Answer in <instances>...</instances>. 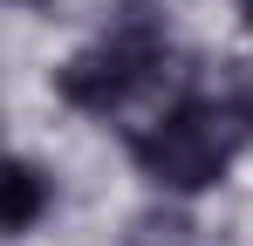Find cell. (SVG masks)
<instances>
[{"mask_svg": "<svg viewBox=\"0 0 253 246\" xmlns=\"http://www.w3.org/2000/svg\"><path fill=\"white\" fill-rule=\"evenodd\" d=\"M130 246H199V233H192V219L185 212H144L137 226H130Z\"/></svg>", "mask_w": 253, "mask_h": 246, "instance_id": "obj_4", "label": "cell"}, {"mask_svg": "<svg viewBox=\"0 0 253 246\" xmlns=\"http://www.w3.org/2000/svg\"><path fill=\"white\" fill-rule=\"evenodd\" d=\"M226 110H233V123H240V130L253 137V76H240V82H233V96H226Z\"/></svg>", "mask_w": 253, "mask_h": 246, "instance_id": "obj_5", "label": "cell"}, {"mask_svg": "<svg viewBox=\"0 0 253 246\" xmlns=\"http://www.w3.org/2000/svg\"><path fill=\"white\" fill-rule=\"evenodd\" d=\"M240 14H247V28H253V0H240Z\"/></svg>", "mask_w": 253, "mask_h": 246, "instance_id": "obj_6", "label": "cell"}, {"mask_svg": "<svg viewBox=\"0 0 253 246\" xmlns=\"http://www.w3.org/2000/svg\"><path fill=\"white\" fill-rule=\"evenodd\" d=\"M171 62V35H165V14L151 0H124L110 14V28L89 41L83 55H69L55 69V89L69 110L83 117H117L124 103H137L151 82L165 76Z\"/></svg>", "mask_w": 253, "mask_h": 246, "instance_id": "obj_1", "label": "cell"}, {"mask_svg": "<svg viewBox=\"0 0 253 246\" xmlns=\"http://www.w3.org/2000/svg\"><path fill=\"white\" fill-rule=\"evenodd\" d=\"M48 199H55V192H48L42 164H28V158H14V164H7V233H14V240L42 226Z\"/></svg>", "mask_w": 253, "mask_h": 246, "instance_id": "obj_3", "label": "cell"}, {"mask_svg": "<svg viewBox=\"0 0 253 246\" xmlns=\"http://www.w3.org/2000/svg\"><path fill=\"white\" fill-rule=\"evenodd\" d=\"M233 110L226 103H206V96H185L171 103L151 130L130 137V158L144 164V178H158L165 192H206L219 185V171L233 158Z\"/></svg>", "mask_w": 253, "mask_h": 246, "instance_id": "obj_2", "label": "cell"}]
</instances>
